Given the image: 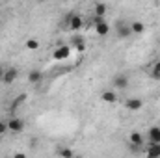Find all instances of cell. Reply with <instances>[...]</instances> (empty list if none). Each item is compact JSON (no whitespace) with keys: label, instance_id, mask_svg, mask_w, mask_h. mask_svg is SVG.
<instances>
[{"label":"cell","instance_id":"obj_1","mask_svg":"<svg viewBox=\"0 0 160 158\" xmlns=\"http://www.w3.org/2000/svg\"><path fill=\"white\" fill-rule=\"evenodd\" d=\"M93 26H95V34L104 37L110 34V22L104 21V17H99V15H93Z\"/></svg>","mask_w":160,"mask_h":158},{"label":"cell","instance_id":"obj_2","mask_svg":"<svg viewBox=\"0 0 160 158\" xmlns=\"http://www.w3.org/2000/svg\"><path fill=\"white\" fill-rule=\"evenodd\" d=\"M116 36L119 37V39H128L130 36H132V30H130V24H127V22H116Z\"/></svg>","mask_w":160,"mask_h":158},{"label":"cell","instance_id":"obj_3","mask_svg":"<svg viewBox=\"0 0 160 158\" xmlns=\"http://www.w3.org/2000/svg\"><path fill=\"white\" fill-rule=\"evenodd\" d=\"M125 108H127L128 112H140V110L143 108V101L138 99V97H130V99L125 101Z\"/></svg>","mask_w":160,"mask_h":158},{"label":"cell","instance_id":"obj_4","mask_svg":"<svg viewBox=\"0 0 160 158\" xmlns=\"http://www.w3.org/2000/svg\"><path fill=\"white\" fill-rule=\"evenodd\" d=\"M8 130L9 132H13V134H19V132H22L24 130V121L19 117H11L8 121Z\"/></svg>","mask_w":160,"mask_h":158},{"label":"cell","instance_id":"obj_5","mask_svg":"<svg viewBox=\"0 0 160 158\" xmlns=\"http://www.w3.org/2000/svg\"><path fill=\"white\" fill-rule=\"evenodd\" d=\"M69 54H71V47H67V45H60V47L52 52V58L58 60V62H62V60H67Z\"/></svg>","mask_w":160,"mask_h":158},{"label":"cell","instance_id":"obj_6","mask_svg":"<svg viewBox=\"0 0 160 158\" xmlns=\"http://www.w3.org/2000/svg\"><path fill=\"white\" fill-rule=\"evenodd\" d=\"M67 26L73 30V32H80V28L84 26V19L80 15H69L67 17Z\"/></svg>","mask_w":160,"mask_h":158},{"label":"cell","instance_id":"obj_7","mask_svg":"<svg viewBox=\"0 0 160 158\" xmlns=\"http://www.w3.org/2000/svg\"><path fill=\"white\" fill-rule=\"evenodd\" d=\"M112 86H114L116 89H125V87H128V77H127L125 73H118V75L112 78Z\"/></svg>","mask_w":160,"mask_h":158},{"label":"cell","instance_id":"obj_8","mask_svg":"<svg viewBox=\"0 0 160 158\" xmlns=\"http://www.w3.org/2000/svg\"><path fill=\"white\" fill-rule=\"evenodd\" d=\"M19 77V71L15 69V67H9V69H4V77H2V82L4 84H8V86H11L15 80Z\"/></svg>","mask_w":160,"mask_h":158},{"label":"cell","instance_id":"obj_9","mask_svg":"<svg viewBox=\"0 0 160 158\" xmlns=\"http://www.w3.org/2000/svg\"><path fill=\"white\" fill-rule=\"evenodd\" d=\"M147 136H149V143H160V126H151Z\"/></svg>","mask_w":160,"mask_h":158},{"label":"cell","instance_id":"obj_10","mask_svg":"<svg viewBox=\"0 0 160 158\" xmlns=\"http://www.w3.org/2000/svg\"><path fill=\"white\" fill-rule=\"evenodd\" d=\"M41 80H43V73H41L39 69H32L28 73V82L30 84H39Z\"/></svg>","mask_w":160,"mask_h":158},{"label":"cell","instance_id":"obj_11","mask_svg":"<svg viewBox=\"0 0 160 158\" xmlns=\"http://www.w3.org/2000/svg\"><path fill=\"white\" fill-rule=\"evenodd\" d=\"M101 101H102V102H110V104H112V102H116V101H118V93H116V91H110V89H108V91H102Z\"/></svg>","mask_w":160,"mask_h":158},{"label":"cell","instance_id":"obj_12","mask_svg":"<svg viewBox=\"0 0 160 158\" xmlns=\"http://www.w3.org/2000/svg\"><path fill=\"white\" fill-rule=\"evenodd\" d=\"M147 156L151 158H158L160 156V143H149V147H147Z\"/></svg>","mask_w":160,"mask_h":158},{"label":"cell","instance_id":"obj_13","mask_svg":"<svg viewBox=\"0 0 160 158\" xmlns=\"http://www.w3.org/2000/svg\"><path fill=\"white\" fill-rule=\"evenodd\" d=\"M106 11H108V7H106V4H104V2H97V4L93 6V15L104 17V15H106Z\"/></svg>","mask_w":160,"mask_h":158},{"label":"cell","instance_id":"obj_14","mask_svg":"<svg viewBox=\"0 0 160 158\" xmlns=\"http://www.w3.org/2000/svg\"><path fill=\"white\" fill-rule=\"evenodd\" d=\"M128 141H130L132 145H136V147H142V145H143V136H142L140 132H132V134L128 136Z\"/></svg>","mask_w":160,"mask_h":158},{"label":"cell","instance_id":"obj_15","mask_svg":"<svg viewBox=\"0 0 160 158\" xmlns=\"http://www.w3.org/2000/svg\"><path fill=\"white\" fill-rule=\"evenodd\" d=\"M130 30H132V34H143L145 24L142 21H134V22H130Z\"/></svg>","mask_w":160,"mask_h":158},{"label":"cell","instance_id":"obj_16","mask_svg":"<svg viewBox=\"0 0 160 158\" xmlns=\"http://www.w3.org/2000/svg\"><path fill=\"white\" fill-rule=\"evenodd\" d=\"M24 101H26V93H21V95H17V97H15V101H13V104H11V110L15 112V110H17V108H19V106L24 102Z\"/></svg>","mask_w":160,"mask_h":158},{"label":"cell","instance_id":"obj_17","mask_svg":"<svg viewBox=\"0 0 160 158\" xmlns=\"http://www.w3.org/2000/svg\"><path fill=\"white\" fill-rule=\"evenodd\" d=\"M73 47H75L78 52H84V50H86V43H84V39L78 37V36H77V37H73Z\"/></svg>","mask_w":160,"mask_h":158},{"label":"cell","instance_id":"obj_18","mask_svg":"<svg viewBox=\"0 0 160 158\" xmlns=\"http://www.w3.org/2000/svg\"><path fill=\"white\" fill-rule=\"evenodd\" d=\"M26 48H28V50H38V48H39V41L34 39V37L26 39Z\"/></svg>","mask_w":160,"mask_h":158},{"label":"cell","instance_id":"obj_19","mask_svg":"<svg viewBox=\"0 0 160 158\" xmlns=\"http://www.w3.org/2000/svg\"><path fill=\"white\" fill-rule=\"evenodd\" d=\"M151 77L155 80H160V60L155 62V65H153V69H151Z\"/></svg>","mask_w":160,"mask_h":158},{"label":"cell","instance_id":"obj_20","mask_svg":"<svg viewBox=\"0 0 160 158\" xmlns=\"http://www.w3.org/2000/svg\"><path fill=\"white\" fill-rule=\"evenodd\" d=\"M58 155H62V156H65V158H71L73 156V151H71V149H60Z\"/></svg>","mask_w":160,"mask_h":158},{"label":"cell","instance_id":"obj_21","mask_svg":"<svg viewBox=\"0 0 160 158\" xmlns=\"http://www.w3.org/2000/svg\"><path fill=\"white\" fill-rule=\"evenodd\" d=\"M8 130V123L6 121H0V134H4Z\"/></svg>","mask_w":160,"mask_h":158},{"label":"cell","instance_id":"obj_22","mask_svg":"<svg viewBox=\"0 0 160 158\" xmlns=\"http://www.w3.org/2000/svg\"><path fill=\"white\" fill-rule=\"evenodd\" d=\"M2 77H4V67H0V82H2Z\"/></svg>","mask_w":160,"mask_h":158},{"label":"cell","instance_id":"obj_23","mask_svg":"<svg viewBox=\"0 0 160 158\" xmlns=\"http://www.w3.org/2000/svg\"><path fill=\"white\" fill-rule=\"evenodd\" d=\"M36 2H47V0H36Z\"/></svg>","mask_w":160,"mask_h":158}]
</instances>
